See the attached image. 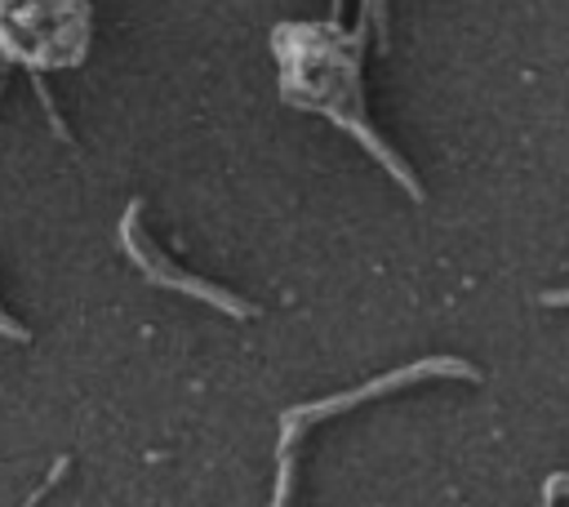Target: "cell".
<instances>
[{
  "instance_id": "1",
  "label": "cell",
  "mask_w": 569,
  "mask_h": 507,
  "mask_svg": "<svg viewBox=\"0 0 569 507\" xmlns=\"http://www.w3.org/2000/svg\"><path fill=\"white\" fill-rule=\"evenodd\" d=\"M427 374H453V378H462V382H480V369H476V365H467V360H458V356H427V360L405 365V369H391L387 378L365 382V387H356V391L325 396V400H311V405L289 409V414L280 418V445H276V449H280L276 503H289V480H293V440H298L311 422H320V418H329V414H342V409H351V405H365V400H373V396H387V391H396V387H405V382H418V378H427Z\"/></svg>"
},
{
  "instance_id": "2",
  "label": "cell",
  "mask_w": 569,
  "mask_h": 507,
  "mask_svg": "<svg viewBox=\"0 0 569 507\" xmlns=\"http://www.w3.org/2000/svg\"><path fill=\"white\" fill-rule=\"evenodd\" d=\"M138 213H142V205L133 200L129 209H124V218H120V249L142 267V276L151 280V285H169V289H178V294H187V298H200V302H209V307H218V311H227V316H236V320H249L258 307H249L244 298H236V294H227V289H218V285H209V280H200V276H187L182 267H173L164 254H147V245L138 240Z\"/></svg>"
},
{
  "instance_id": "3",
  "label": "cell",
  "mask_w": 569,
  "mask_h": 507,
  "mask_svg": "<svg viewBox=\"0 0 569 507\" xmlns=\"http://www.w3.org/2000/svg\"><path fill=\"white\" fill-rule=\"evenodd\" d=\"M67 467H71V458H67V454H62V458H58V463H53V471H49V476H44V485H40V489H36V494H31V503H40V498H44V489H53V485H58V480H62V471H67Z\"/></svg>"
},
{
  "instance_id": "4",
  "label": "cell",
  "mask_w": 569,
  "mask_h": 507,
  "mask_svg": "<svg viewBox=\"0 0 569 507\" xmlns=\"http://www.w3.org/2000/svg\"><path fill=\"white\" fill-rule=\"evenodd\" d=\"M0 334H9V338H18V342H27V329H22L18 320H9L4 311H0Z\"/></svg>"
},
{
  "instance_id": "5",
  "label": "cell",
  "mask_w": 569,
  "mask_h": 507,
  "mask_svg": "<svg viewBox=\"0 0 569 507\" xmlns=\"http://www.w3.org/2000/svg\"><path fill=\"white\" fill-rule=\"evenodd\" d=\"M542 307H569V289H556V294H542Z\"/></svg>"
},
{
  "instance_id": "6",
  "label": "cell",
  "mask_w": 569,
  "mask_h": 507,
  "mask_svg": "<svg viewBox=\"0 0 569 507\" xmlns=\"http://www.w3.org/2000/svg\"><path fill=\"white\" fill-rule=\"evenodd\" d=\"M338 9H342V0H333V18H338Z\"/></svg>"
},
{
  "instance_id": "7",
  "label": "cell",
  "mask_w": 569,
  "mask_h": 507,
  "mask_svg": "<svg viewBox=\"0 0 569 507\" xmlns=\"http://www.w3.org/2000/svg\"><path fill=\"white\" fill-rule=\"evenodd\" d=\"M0 84H4V67H0Z\"/></svg>"
}]
</instances>
